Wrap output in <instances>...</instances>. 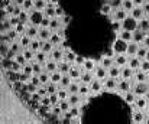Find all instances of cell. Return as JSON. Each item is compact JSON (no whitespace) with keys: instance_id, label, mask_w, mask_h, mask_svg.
I'll return each instance as SVG.
<instances>
[{"instance_id":"cell-18","label":"cell","mask_w":149,"mask_h":124,"mask_svg":"<svg viewBox=\"0 0 149 124\" xmlns=\"http://www.w3.org/2000/svg\"><path fill=\"white\" fill-rule=\"evenodd\" d=\"M109 75H110V77H113V78H119V77L122 75V72H120V69H119L117 67L111 65V67L109 68Z\"/></svg>"},{"instance_id":"cell-45","label":"cell","mask_w":149,"mask_h":124,"mask_svg":"<svg viewBox=\"0 0 149 124\" xmlns=\"http://www.w3.org/2000/svg\"><path fill=\"white\" fill-rule=\"evenodd\" d=\"M58 105H59V107L62 108V111H68V110L71 108V104H70L68 101H65V100H64V101H61V103H59Z\"/></svg>"},{"instance_id":"cell-17","label":"cell","mask_w":149,"mask_h":124,"mask_svg":"<svg viewBox=\"0 0 149 124\" xmlns=\"http://www.w3.org/2000/svg\"><path fill=\"white\" fill-rule=\"evenodd\" d=\"M19 42H20V45H22L23 48H29V46H31V42H32V38H29L28 35H20Z\"/></svg>"},{"instance_id":"cell-39","label":"cell","mask_w":149,"mask_h":124,"mask_svg":"<svg viewBox=\"0 0 149 124\" xmlns=\"http://www.w3.org/2000/svg\"><path fill=\"white\" fill-rule=\"evenodd\" d=\"M84 68H86V71H94V69H96L94 61H93V59H87L86 64H84Z\"/></svg>"},{"instance_id":"cell-41","label":"cell","mask_w":149,"mask_h":124,"mask_svg":"<svg viewBox=\"0 0 149 124\" xmlns=\"http://www.w3.org/2000/svg\"><path fill=\"white\" fill-rule=\"evenodd\" d=\"M1 42H6V43L12 45L15 41H13V39L9 36V33H7V32H1Z\"/></svg>"},{"instance_id":"cell-11","label":"cell","mask_w":149,"mask_h":124,"mask_svg":"<svg viewBox=\"0 0 149 124\" xmlns=\"http://www.w3.org/2000/svg\"><path fill=\"white\" fill-rule=\"evenodd\" d=\"M135 80L138 81V82H146L148 81V77H146V72L143 71V69H136L135 71Z\"/></svg>"},{"instance_id":"cell-38","label":"cell","mask_w":149,"mask_h":124,"mask_svg":"<svg viewBox=\"0 0 149 124\" xmlns=\"http://www.w3.org/2000/svg\"><path fill=\"white\" fill-rule=\"evenodd\" d=\"M10 51V48H9V43H6V42H1V48H0V52H1V58H4L6 55H7V52Z\"/></svg>"},{"instance_id":"cell-1","label":"cell","mask_w":149,"mask_h":124,"mask_svg":"<svg viewBox=\"0 0 149 124\" xmlns=\"http://www.w3.org/2000/svg\"><path fill=\"white\" fill-rule=\"evenodd\" d=\"M132 104L125 97L120 98L116 92L103 89L97 97H87L81 100L80 123L83 124H119L133 123Z\"/></svg>"},{"instance_id":"cell-57","label":"cell","mask_w":149,"mask_h":124,"mask_svg":"<svg viewBox=\"0 0 149 124\" xmlns=\"http://www.w3.org/2000/svg\"><path fill=\"white\" fill-rule=\"evenodd\" d=\"M146 82H148V84H149V78H148V81H146Z\"/></svg>"},{"instance_id":"cell-31","label":"cell","mask_w":149,"mask_h":124,"mask_svg":"<svg viewBox=\"0 0 149 124\" xmlns=\"http://www.w3.org/2000/svg\"><path fill=\"white\" fill-rule=\"evenodd\" d=\"M138 28L142 29V30H145V32H148L149 30V20L148 19H141V22L138 23Z\"/></svg>"},{"instance_id":"cell-48","label":"cell","mask_w":149,"mask_h":124,"mask_svg":"<svg viewBox=\"0 0 149 124\" xmlns=\"http://www.w3.org/2000/svg\"><path fill=\"white\" fill-rule=\"evenodd\" d=\"M49 25H51V17H47V16H45V17L42 19V22H41V26H42V28H49Z\"/></svg>"},{"instance_id":"cell-13","label":"cell","mask_w":149,"mask_h":124,"mask_svg":"<svg viewBox=\"0 0 149 124\" xmlns=\"http://www.w3.org/2000/svg\"><path fill=\"white\" fill-rule=\"evenodd\" d=\"M94 72H96V77L97 78H106V75H107V68H104L103 65L101 67H96V69H94Z\"/></svg>"},{"instance_id":"cell-3","label":"cell","mask_w":149,"mask_h":124,"mask_svg":"<svg viewBox=\"0 0 149 124\" xmlns=\"http://www.w3.org/2000/svg\"><path fill=\"white\" fill-rule=\"evenodd\" d=\"M122 29H125V30H130V32L136 30V29H138L136 19H135L133 16H127V17L122 22Z\"/></svg>"},{"instance_id":"cell-23","label":"cell","mask_w":149,"mask_h":124,"mask_svg":"<svg viewBox=\"0 0 149 124\" xmlns=\"http://www.w3.org/2000/svg\"><path fill=\"white\" fill-rule=\"evenodd\" d=\"M113 62H114V59H113V56H104L103 59H101V65L104 67V68H110L111 65H113Z\"/></svg>"},{"instance_id":"cell-42","label":"cell","mask_w":149,"mask_h":124,"mask_svg":"<svg viewBox=\"0 0 149 124\" xmlns=\"http://www.w3.org/2000/svg\"><path fill=\"white\" fill-rule=\"evenodd\" d=\"M41 51H44L45 53H49V52H52V43H51L49 41H47L45 43H44V46L41 48Z\"/></svg>"},{"instance_id":"cell-49","label":"cell","mask_w":149,"mask_h":124,"mask_svg":"<svg viewBox=\"0 0 149 124\" xmlns=\"http://www.w3.org/2000/svg\"><path fill=\"white\" fill-rule=\"evenodd\" d=\"M141 69H143L145 72H149V61L148 59L142 61V64H141Z\"/></svg>"},{"instance_id":"cell-12","label":"cell","mask_w":149,"mask_h":124,"mask_svg":"<svg viewBox=\"0 0 149 124\" xmlns=\"http://www.w3.org/2000/svg\"><path fill=\"white\" fill-rule=\"evenodd\" d=\"M138 49H139V45H138V42H130L129 45H127V53L130 55V56H133V55H136L138 53Z\"/></svg>"},{"instance_id":"cell-14","label":"cell","mask_w":149,"mask_h":124,"mask_svg":"<svg viewBox=\"0 0 149 124\" xmlns=\"http://www.w3.org/2000/svg\"><path fill=\"white\" fill-rule=\"evenodd\" d=\"M143 15H145L143 7H133V9H132V16H133L135 19H142Z\"/></svg>"},{"instance_id":"cell-22","label":"cell","mask_w":149,"mask_h":124,"mask_svg":"<svg viewBox=\"0 0 149 124\" xmlns=\"http://www.w3.org/2000/svg\"><path fill=\"white\" fill-rule=\"evenodd\" d=\"M12 23H10V19H1V32H9L12 29Z\"/></svg>"},{"instance_id":"cell-35","label":"cell","mask_w":149,"mask_h":124,"mask_svg":"<svg viewBox=\"0 0 149 124\" xmlns=\"http://www.w3.org/2000/svg\"><path fill=\"white\" fill-rule=\"evenodd\" d=\"M110 3V6L113 7V10L120 9V6H123V0H107Z\"/></svg>"},{"instance_id":"cell-8","label":"cell","mask_w":149,"mask_h":124,"mask_svg":"<svg viewBox=\"0 0 149 124\" xmlns=\"http://www.w3.org/2000/svg\"><path fill=\"white\" fill-rule=\"evenodd\" d=\"M58 64V71L59 72H62V74H68L70 72V69H71V64L70 62H67V61H59V62H56Z\"/></svg>"},{"instance_id":"cell-29","label":"cell","mask_w":149,"mask_h":124,"mask_svg":"<svg viewBox=\"0 0 149 124\" xmlns=\"http://www.w3.org/2000/svg\"><path fill=\"white\" fill-rule=\"evenodd\" d=\"M133 68H125L123 71H122V77L123 78H126V80H130L132 77H133Z\"/></svg>"},{"instance_id":"cell-25","label":"cell","mask_w":149,"mask_h":124,"mask_svg":"<svg viewBox=\"0 0 149 124\" xmlns=\"http://www.w3.org/2000/svg\"><path fill=\"white\" fill-rule=\"evenodd\" d=\"M135 95H136V94H135L133 91H127V92H125V95H123V97H125V100H126L129 104H133V103L136 101Z\"/></svg>"},{"instance_id":"cell-47","label":"cell","mask_w":149,"mask_h":124,"mask_svg":"<svg viewBox=\"0 0 149 124\" xmlns=\"http://www.w3.org/2000/svg\"><path fill=\"white\" fill-rule=\"evenodd\" d=\"M78 94L83 95V97L88 94V88L86 87V84H81V85H80V91H78Z\"/></svg>"},{"instance_id":"cell-10","label":"cell","mask_w":149,"mask_h":124,"mask_svg":"<svg viewBox=\"0 0 149 124\" xmlns=\"http://www.w3.org/2000/svg\"><path fill=\"white\" fill-rule=\"evenodd\" d=\"M55 7H56V6H54V4H52V6H47V7L42 10V12H44V17H45V16H47V17H51V19H52V17H56V10H55Z\"/></svg>"},{"instance_id":"cell-40","label":"cell","mask_w":149,"mask_h":124,"mask_svg":"<svg viewBox=\"0 0 149 124\" xmlns=\"http://www.w3.org/2000/svg\"><path fill=\"white\" fill-rule=\"evenodd\" d=\"M123 9L127 12H132L133 9V0H123Z\"/></svg>"},{"instance_id":"cell-44","label":"cell","mask_w":149,"mask_h":124,"mask_svg":"<svg viewBox=\"0 0 149 124\" xmlns=\"http://www.w3.org/2000/svg\"><path fill=\"white\" fill-rule=\"evenodd\" d=\"M111 28H113V30H114V32H119V30H120V28H122V22L114 19V20L111 22Z\"/></svg>"},{"instance_id":"cell-6","label":"cell","mask_w":149,"mask_h":124,"mask_svg":"<svg viewBox=\"0 0 149 124\" xmlns=\"http://www.w3.org/2000/svg\"><path fill=\"white\" fill-rule=\"evenodd\" d=\"M130 88H132V84L126 78H123L117 85V92H127V91H130Z\"/></svg>"},{"instance_id":"cell-54","label":"cell","mask_w":149,"mask_h":124,"mask_svg":"<svg viewBox=\"0 0 149 124\" xmlns=\"http://www.w3.org/2000/svg\"><path fill=\"white\" fill-rule=\"evenodd\" d=\"M145 97H146V100H148V101H149V91H148V92H146V94H145Z\"/></svg>"},{"instance_id":"cell-27","label":"cell","mask_w":149,"mask_h":124,"mask_svg":"<svg viewBox=\"0 0 149 124\" xmlns=\"http://www.w3.org/2000/svg\"><path fill=\"white\" fill-rule=\"evenodd\" d=\"M100 10H101V13H103V15H110V13H111V10H113V7L110 6V3H109V1H106V3H103V6H101V9H100Z\"/></svg>"},{"instance_id":"cell-55","label":"cell","mask_w":149,"mask_h":124,"mask_svg":"<svg viewBox=\"0 0 149 124\" xmlns=\"http://www.w3.org/2000/svg\"><path fill=\"white\" fill-rule=\"evenodd\" d=\"M145 123H146V124H149V118H145Z\"/></svg>"},{"instance_id":"cell-15","label":"cell","mask_w":149,"mask_h":124,"mask_svg":"<svg viewBox=\"0 0 149 124\" xmlns=\"http://www.w3.org/2000/svg\"><path fill=\"white\" fill-rule=\"evenodd\" d=\"M68 103L71 104V107H72V105H77L78 103H81V97H80V94H70V97H68Z\"/></svg>"},{"instance_id":"cell-19","label":"cell","mask_w":149,"mask_h":124,"mask_svg":"<svg viewBox=\"0 0 149 124\" xmlns=\"http://www.w3.org/2000/svg\"><path fill=\"white\" fill-rule=\"evenodd\" d=\"M120 38L123 39V41H126V42H129V41H132L133 39V32H130V30H122L120 32Z\"/></svg>"},{"instance_id":"cell-50","label":"cell","mask_w":149,"mask_h":124,"mask_svg":"<svg viewBox=\"0 0 149 124\" xmlns=\"http://www.w3.org/2000/svg\"><path fill=\"white\" fill-rule=\"evenodd\" d=\"M143 12H145L146 15H149V1L143 3Z\"/></svg>"},{"instance_id":"cell-32","label":"cell","mask_w":149,"mask_h":124,"mask_svg":"<svg viewBox=\"0 0 149 124\" xmlns=\"http://www.w3.org/2000/svg\"><path fill=\"white\" fill-rule=\"evenodd\" d=\"M146 55H148V48H146V46H145V48H139V49H138L136 56H138L139 59H146Z\"/></svg>"},{"instance_id":"cell-37","label":"cell","mask_w":149,"mask_h":124,"mask_svg":"<svg viewBox=\"0 0 149 124\" xmlns=\"http://www.w3.org/2000/svg\"><path fill=\"white\" fill-rule=\"evenodd\" d=\"M33 52H38L39 49H41V43H39V39H32L31 42V46H29Z\"/></svg>"},{"instance_id":"cell-21","label":"cell","mask_w":149,"mask_h":124,"mask_svg":"<svg viewBox=\"0 0 149 124\" xmlns=\"http://www.w3.org/2000/svg\"><path fill=\"white\" fill-rule=\"evenodd\" d=\"M67 91H68L70 94H78V91H80V84L71 82L67 87Z\"/></svg>"},{"instance_id":"cell-28","label":"cell","mask_w":149,"mask_h":124,"mask_svg":"<svg viewBox=\"0 0 149 124\" xmlns=\"http://www.w3.org/2000/svg\"><path fill=\"white\" fill-rule=\"evenodd\" d=\"M12 64H13L12 59H9V58H1V68H3V71H4V69H10V68H12Z\"/></svg>"},{"instance_id":"cell-26","label":"cell","mask_w":149,"mask_h":124,"mask_svg":"<svg viewBox=\"0 0 149 124\" xmlns=\"http://www.w3.org/2000/svg\"><path fill=\"white\" fill-rule=\"evenodd\" d=\"M145 116L141 113V111H136L133 113V123H145Z\"/></svg>"},{"instance_id":"cell-51","label":"cell","mask_w":149,"mask_h":124,"mask_svg":"<svg viewBox=\"0 0 149 124\" xmlns=\"http://www.w3.org/2000/svg\"><path fill=\"white\" fill-rule=\"evenodd\" d=\"M142 43H143V46H146V48L149 49V36H146V38L143 39V42H142Z\"/></svg>"},{"instance_id":"cell-46","label":"cell","mask_w":149,"mask_h":124,"mask_svg":"<svg viewBox=\"0 0 149 124\" xmlns=\"http://www.w3.org/2000/svg\"><path fill=\"white\" fill-rule=\"evenodd\" d=\"M10 23H12V26H13V28H16V26L20 23L19 16H10Z\"/></svg>"},{"instance_id":"cell-30","label":"cell","mask_w":149,"mask_h":124,"mask_svg":"<svg viewBox=\"0 0 149 124\" xmlns=\"http://www.w3.org/2000/svg\"><path fill=\"white\" fill-rule=\"evenodd\" d=\"M146 103H148L146 97H145V98H142V97H141V98H136V101H135V104H136V108H141V110L146 107Z\"/></svg>"},{"instance_id":"cell-33","label":"cell","mask_w":149,"mask_h":124,"mask_svg":"<svg viewBox=\"0 0 149 124\" xmlns=\"http://www.w3.org/2000/svg\"><path fill=\"white\" fill-rule=\"evenodd\" d=\"M23 55H25V58H26L28 61H31V59H33V58H35V52H33L31 48H29V49H28V48H25V49H23Z\"/></svg>"},{"instance_id":"cell-16","label":"cell","mask_w":149,"mask_h":124,"mask_svg":"<svg viewBox=\"0 0 149 124\" xmlns=\"http://www.w3.org/2000/svg\"><path fill=\"white\" fill-rule=\"evenodd\" d=\"M81 81L83 84H90L93 81V71H87V72H84V74H81Z\"/></svg>"},{"instance_id":"cell-24","label":"cell","mask_w":149,"mask_h":124,"mask_svg":"<svg viewBox=\"0 0 149 124\" xmlns=\"http://www.w3.org/2000/svg\"><path fill=\"white\" fill-rule=\"evenodd\" d=\"M129 64H130V68H133V69H138V68H141L142 59H139L138 56H136V58H130Z\"/></svg>"},{"instance_id":"cell-52","label":"cell","mask_w":149,"mask_h":124,"mask_svg":"<svg viewBox=\"0 0 149 124\" xmlns=\"http://www.w3.org/2000/svg\"><path fill=\"white\" fill-rule=\"evenodd\" d=\"M143 3H145L143 0H133V4H135V6H141V4H143Z\"/></svg>"},{"instance_id":"cell-7","label":"cell","mask_w":149,"mask_h":124,"mask_svg":"<svg viewBox=\"0 0 149 124\" xmlns=\"http://www.w3.org/2000/svg\"><path fill=\"white\" fill-rule=\"evenodd\" d=\"M127 17V10H125V9H117V10H114V15H113V19H116V20H120V22H123L125 19Z\"/></svg>"},{"instance_id":"cell-36","label":"cell","mask_w":149,"mask_h":124,"mask_svg":"<svg viewBox=\"0 0 149 124\" xmlns=\"http://www.w3.org/2000/svg\"><path fill=\"white\" fill-rule=\"evenodd\" d=\"M68 111L71 113V116H72L74 118H78V117H80V113H81V111H80V107H77V105H72Z\"/></svg>"},{"instance_id":"cell-56","label":"cell","mask_w":149,"mask_h":124,"mask_svg":"<svg viewBox=\"0 0 149 124\" xmlns=\"http://www.w3.org/2000/svg\"><path fill=\"white\" fill-rule=\"evenodd\" d=\"M146 59L149 61V49H148V55H146Z\"/></svg>"},{"instance_id":"cell-2","label":"cell","mask_w":149,"mask_h":124,"mask_svg":"<svg viewBox=\"0 0 149 124\" xmlns=\"http://www.w3.org/2000/svg\"><path fill=\"white\" fill-rule=\"evenodd\" d=\"M130 91H133L136 95H145L146 92L149 91V84L148 82H136L132 85Z\"/></svg>"},{"instance_id":"cell-58","label":"cell","mask_w":149,"mask_h":124,"mask_svg":"<svg viewBox=\"0 0 149 124\" xmlns=\"http://www.w3.org/2000/svg\"><path fill=\"white\" fill-rule=\"evenodd\" d=\"M148 116H149V108H148Z\"/></svg>"},{"instance_id":"cell-4","label":"cell","mask_w":149,"mask_h":124,"mask_svg":"<svg viewBox=\"0 0 149 124\" xmlns=\"http://www.w3.org/2000/svg\"><path fill=\"white\" fill-rule=\"evenodd\" d=\"M127 42L123 41L122 38L120 39H117V41L114 42V45H113V49H114V53H123V52H127Z\"/></svg>"},{"instance_id":"cell-9","label":"cell","mask_w":149,"mask_h":124,"mask_svg":"<svg viewBox=\"0 0 149 124\" xmlns=\"http://www.w3.org/2000/svg\"><path fill=\"white\" fill-rule=\"evenodd\" d=\"M51 38V30L49 28H39V33H38V39H44V41H49Z\"/></svg>"},{"instance_id":"cell-5","label":"cell","mask_w":149,"mask_h":124,"mask_svg":"<svg viewBox=\"0 0 149 124\" xmlns=\"http://www.w3.org/2000/svg\"><path fill=\"white\" fill-rule=\"evenodd\" d=\"M146 38V32L145 30H142V29H136V30H133V39L132 41L138 42V43H142L143 42V39Z\"/></svg>"},{"instance_id":"cell-43","label":"cell","mask_w":149,"mask_h":124,"mask_svg":"<svg viewBox=\"0 0 149 124\" xmlns=\"http://www.w3.org/2000/svg\"><path fill=\"white\" fill-rule=\"evenodd\" d=\"M100 88H101V84H100L99 80H94V81H91V89H93L94 92H99Z\"/></svg>"},{"instance_id":"cell-53","label":"cell","mask_w":149,"mask_h":124,"mask_svg":"<svg viewBox=\"0 0 149 124\" xmlns=\"http://www.w3.org/2000/svg\"><path fill=\"white\" fill-rule=\"evenodd\" d=\"M51 3H52V4H55V6H58V3H59V0H51Z\"/></svg>"},{"instance_id":"cell-20","label":"cell","mask_w":149,"mask_h":124,"mask_svg":"<svg viewBox=\"0 0 149 124\" xmlns=\"http://www.w3.org/2000/svg\"><path fill=\"white\" fill-rule=\"evenodd\" d=\"M61 78H62V72H59L58 69H56V71H54V72H51V80L49 81L58 84L59 81H61Z\"/></svg>"},{"instance_id":"cell-34","label":"cell","mask_w":149,"mask_h":124,"mask_svg":"<svg viewBox=\"0 0 149 124\" xmlns=\"http://www.w3.org/2000/svg\"><path fill=\"white\" fill-rule=\"evenodd\" d=\"M114 62H116V65H120V67H123V65L127 62V59H126V58H125L122 53H117V56H116Z\"/></svg>"}]
</instances>
